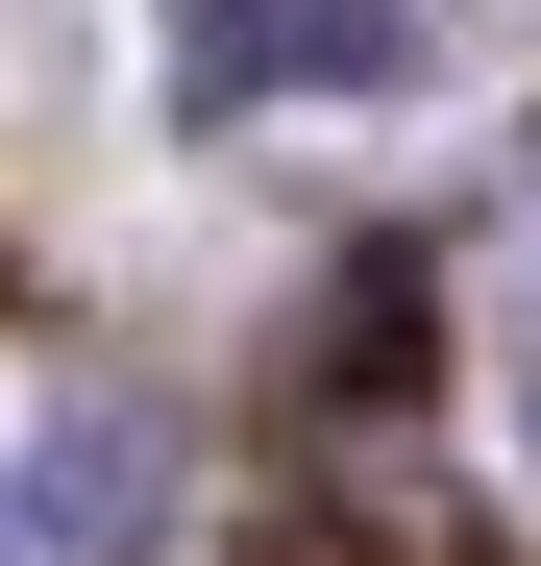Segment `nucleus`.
<instances>
[{"label": "nucleus", "instance_id": "f257e3e1", "mask_svg": "<svg viewBox=\"0 0 541 566\" xmlns=\"http://www.w3.org/2000/svg\"><path fill=\"white\" fill-rule=\"evenodd\" d=\"M172 542V395L148 369H74L25 443V566H148Z\"/></svg>", "mask_w": 541, "mask_h": 566}, {"label": "nucleus", "instance_id": "7ed1b4c3", "mask_svg": "<svg viewBox=\"0 0 541 566\" xmlns=\"http://www.w3.org/2000/svg\"><path fill=\"white\" fill-rule=\"evenodd\" d=\"M517 419H541V296H517Z\"/></svg>", "mask_w": 541, "mask_h": 566}, {"label": "nucleus", "instance_id": "f03ea898", "mask_svg": "<svg viewBox=\"0 0 541 566\" xmlns=\"http://www.w3.org/2000/svg\"><path fill=\"white\" fill-rule=\"evenodd\" d=\"M418 74V0H172V99L246 124V99H394Z\"/></svg>", "mask_w": 541, "mask_h": 566}, {"label": "nucleus", "instance_id": "20e7f679", "mask_svg": "<svg viewBox=\"0 0 541 566\" xmlns=\"http://www.w3.org/2000/svg\"><path fill=\"white\" fill-rule=\"evenodd\" d=\"M0 566H25V517H0Z\"/></svg>", "mask_w": 541, "mask_h": 566}]
</instances>
